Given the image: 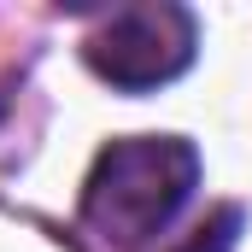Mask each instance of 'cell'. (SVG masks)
<instances>
[{"instance_id": "cell-1", "label": "cell", "mask_w": 252, "mask_h": 252, "mask_svg": "<svg viewBox=\"0 0 252 252\" xmlns=\"http://www.w3.org/2000/svg\"><path fill=\"white\" fill-rule=\"evenodd\" d=\"M199 182V153L182 135H124L82 182V229L112 252H135L176 223Z\"/></svg>"}, {"instance_id": "cell-2", "label": "cell", "mask_w": 252, "mask_h": 252, "mask_svg": "<svg viewBox=\"0 0 252 252\" xmlns=\"http://www.w3.org/2000/svg\"><path fill=\"white\" fill-rule=\"evenodd\" d=\"M199 53V24H193L188 6L176 0H141V6H118L106 12L88 41H82V59L100 82L124 88V94H147V88H164L176 82Z\"/></svg>"}, {"instance_id": "cell-3", "label": "cell", "mask_w": 252, "mask_h": 252, "mask_svg": "<svg viewBox=\"0 0 252 252\" xmlns=\"http://www.w3.org/2000/svg\"><path fill=\"white\" fill-rule=\"evenodd\" d=\"M235 229H241V211L229 205V211H217V223H211V229H199V241H193L188 252H229Z\"/></svg>"}]
</instances>
